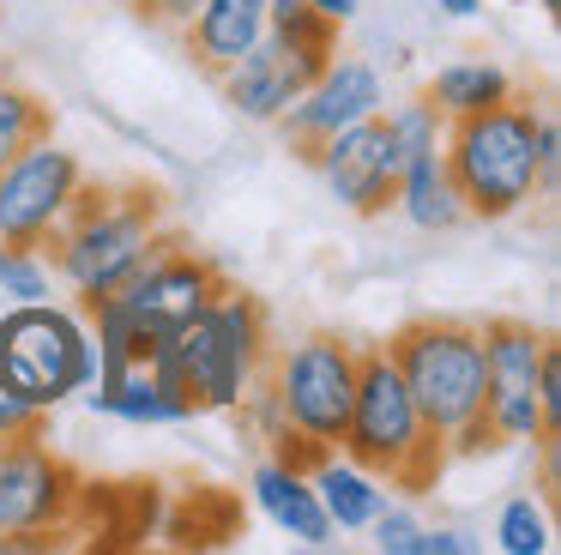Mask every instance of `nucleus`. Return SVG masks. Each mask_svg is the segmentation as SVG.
Segmentation results:
<instances>
[{"mask_svg":"<svg viewBox=\"0 0 561 555\" xmlns=\"http://www.w3.org/2000/svg\"><path fill=\"white\" fill-rule=\"evenodd\" d=\"M440 157H447V175L465 200V217L501 224V217H519L525 205L556 181L561 133L537 103L507 97V103H495V109L447 121Z\"/></svg>","mask_w":561,"mask_h":555,"instance_id":"1","label":"nucleus"},{"mask_svg":"<svg viewBox=\"0 0 561 555\" xmlns=\"http://www.w3.org/2000/svg\"><path fill=\"white\" fill-rule=\"evenodd\" d=\"M170 229V205L146 181H79L67 217L55 224L49 265L79 302L115 296L127 278L146 265V253L158 248V236Z\"/></svg>","mask_w":561,"mask_h":555,"instance_id":"2","label":"nucleus"},{"mask_svg":"<svg viewBox=\"0 0 561 555\" xmlns=\"http://www.w3.org/2000/svg\"><path fill=\"white\" fill-rule=\"evenodd\" d=\"M339 453L411 495L435 489V477L447 471V441L423 422L416 398L404 393L399 369L380 344H363V369H356V398H351V422L339 434Z\"/></svg>","mask_w":561,"mask_h":555,"instance_id":"3","label":"nucleus"},{"mask_svg":"<svg viewBox=\"0 0 561 555\" xmlns=\"http://www.w3.org/2000/svg\"><path fill=\"white\" fill-rule=\"evenodd\" d=\"M399 369L404 393L440 441H459L483 417V326L453 314H416L380 344Z\"/></svg>","mask_w":561,"mask_h":555,"instance_id":"4","label":"nucleus"},{"mask_svg":"<svg viewBox=\"0 0 561 555\" xmlns=\"http://www.w3.org/2000/svg\"><path fill=\"white\" fill-rule=\"evenodd\" d=\"M182 381L194 410H236L242 393L266 374L272 362V314L254 290L224 284L194 320L175 332Z\"/></svg>","mask_w":561,"mask_h":555,"instance_id":"5","label":"nucleus"},{"mask_svg":"<svg viewBox=\"0 0 561 555\" xmlns=\"http://www.w3.org/2000/svg\"><path fill=\"white\" fill-rule=\"evenodd\" d=\"M98 381V344L73 308L55 302H13L0 314V386L49 417L73 393Z\"/></svg>","mask_w":561,"mask_h":555,"instance_id":"6","label":"nucleus"},{"mask_svg":"<svg viewBox=\"0 0 561 555\" xmlns=\"http://www.w3.org/2000/svg\"><path fill=\"white\" fill-rule=\"evenodd\" d=\"M356 369H363V344L356 338L308 332L290 350H272L266 381L278 393L290 429H302L320 446H339L344 422H351V398H356Z\"/></svg>","mask_w":561,"mask_h":555,"instance_id":"7","label":"nucleus"},{"mask_svg":"<svg viewBox=\"0 0 561 555\" xmlns=\"http://www.w3.org/2000/svg\"><path fill=\"white\" fill-rule=\"evenodd\" d=\"M224 284H230V278H224V265L211 260V253L187 248L175 229H163L158 248L146 253V265H139L115 296H122L127 320L139 326V338H146V350H151L158 338L182 332V326L194 320V314L206 308Z\"/></svg>","mask_w":561,"mask_h":555,"instance_id":"8","label":"nucleus"},{"mask_svg":"<svg viewBox=\"0 0 561 555\" xmlns=\"http://www.w3.org/2000/svg\"><path fill=\"white\" fill-rule=\"evenodd\" d=\"M543 350H549V332L531 320L483 326V417L501 446H549L543 410H537Z\"/></svg>","mask_w":561,"mask_h":555,"instance_id":"9","label":"nucleus"},{"mask_svg":"<svg viewBox=\"0 0 561 555\" xmlns=\"http://www.w3.org/2000/svg\"><path fill=\"white\" fill-rule=\"evenodd\" d=\"M302 163L327 181V193L344 212L387 217L392 193H399L404 157H399V139H392V127H387V109H380V115H363V121H351V127H339L332 139H320Z\"/></svg>","mask_w":561,"mask_h":555,"instance_id":"10","label":"nucleus"},{"mask_svg":"<svg viewBox=\"0 0 561 555\" xmlns=\"http://www.w3.org/2000/svg\"><path fill=\"white\" fill-rule=\"evenodd\" d=\"M79 471L43 434H0V537L73 525Z\"/></svg>","mask_w":561,"mask_h":555,"instance_id":"11","label":"nucleus"},{"mask_svg":"<svg viewBox=\"0 0 561 555\" xmlns=\"http://www.w3.org/2000/svg\"><path fill=\"white\" fill-rule=\"evenodd\" d=\"M79 181H85V163L79 151L55 139H37L0 169V241H25V248H43L55 236V224L67 217Z\"/></svg>","mask_w":561,"mask_h":555,"instance_id":"12","label":"nucleus"},{"mask_svg":"<svg viewBox=\"0 0 561 555\" xmlns=\"http://www.w3.org/2000/svg\"><path fill=\"white\" fill-rule=\"evenodd\" d=\"M380 109H387V79H380L375 60L332 55L327 67H320V79L308 84L272 127L290 139L296 157H308L320 139H332L339 127H351V121H363V115H380Z\"/></svg>","mask_w":561,"mask_h":555,"instance_id":"13","label":"nucleus"},{"mask_svg":"<svg viewBox=\"0 0 561 555\" xmlns=\"http://www.w3.org/2000/svg\"><path fill=\"white\" fill-rule=\"evenodd\" d=\"M320 67H327L320 55L284 48L278 36L266 31L242 60H230V67L218 72V91H224V103H230L242 121H260V127H272V121H278L284 109H290L296 97H302L308 84L320 79Z\"/></svg>","mask_w":561,"mask_h":555,"instance_id":"14","label":"nucleus"},{"mask_svg":"<svg viewBox=\"0 0 561 555\" xmlns=\"http://www.w3.org/2000/svg\"><path fill=\"white\" fill-rule=\"evenodd\" d=\"M266 7L272 0H199L182 24V48L206 79H218L230 60H242L248 48L266 36Z\"/></svg>","mask_w":561,"mask_h":555,"instance_id":"15","label":"nucleus"},{"mask_svg":"<svg viewBox=\"0 0 561 555\" xmlns=\"http://www.w3.org/2000/svg\"><path fill=\"white\" fill-rule=\"evenodd\" d=\"M248 495H254V507L284 531V537L308 543V550H327V543L339 537L332 519H327V507H320V495H314V483H308V471H290V465H278V458H260L254 477H248Z\"/></svg>","mask_w":561,"mask_h":555,"instance_id":"16","label":"nucleus"},{"mask_svg":"<svg viewBox=\"0 0 561 555\" xmlns=\"http://www.w3.org/2000/svg\"><path fill=\"white\" fill-rule=\"evenodd\" d=\"M392 212H404V224L423 229V236H447V229H459L465 224V200H459V188H453V175H447V157L440 151L404 157Z\"/></svg>","mask_w":561,"mask_h":555,"instance_id":"17","label":"nucleus"},{"mask_svg":"<svg viewBox=\"0 0 561 555\" xmlns=\"http://www.w3.org/2000/svg\"><path fill=\"white\" fill-rule=\"evenodd\" d=\"M308 483H314L332 531H368V519L387 507V483H380L375 471H363L356 458H344L339 446H327V453L308 465Z\"/></svg>","mask_w":561,"mask_h":555,"instance_id":"18","label":"nucleus"},{"mask_svg":"<svg viewBox=\"0 0 561 555\" xmlns=\"http://www.w3.org/2000/svg\"><path fill=\"white\" fill-rule=\"evenodd\" d=\"M73 513H110L98 519V543H146L158 525V483H79Z\"/></svg>","mask_w":561,"mask_h":555,"instance_id":"19","label":"nucleus"},{"mask_svg":"<svg viewBox=\"0 0 561 555\" xmlns=\"http://www.w3.org/2000/svg\"><path fill=\"white\" fill-rule=\"evenodd\" d=\"M423 97L447 121H459V115H477V109L507 103V97H519V91H513L507 67H495V60H483V55H459V60H447V67H435V79H428Z\"/></svg>","mask_w":561,"mask_h":555,"instance_id":"20","label":"nucleus"},{"mask_svg":"<svg viewBox=\"0 0 561 555\" xmlns=\"http://www.w3.org/2000/svg\"><path fill=\"white\" fill-rule=\"evenodd\" d=\"M85 405L98 410V417H115V422H134V429H170V422H187L199 417L187 398H175L170 386H158L146 369L122 374V381L110 386V393H85Z\"/></svg>","mask_w":561,"mask_h":555,"instance_id":"21","label":"nucleus"},{"mask_svg":"<svg viewBox=\"0 0 561 555\" xmlns=\"http://www.w3.org/2000/svg\"><path fill=\"white\" fill-rule=\"evenodd\" d=\"M236 495L230 489H194L187 501H175V513L163 519V531H170L175 550H211V543H230L236 537Z\"/></svg>","mask_w":561,"mask_h":555,"instance_id":"22","label":"nucleus"},{"mask_svg":"<svg viewBox=\"0 0 561 555\" xmlns=\"http://www.w3.org/2000/svg\"><path fill=\"white\" fill-rule=\"evenodd\" d=\"M49 133H55L49 103H43L37 91H25V84H7V79H0V169L13 163L25 145L49 139Z\"/></svg>","mask_w":561,"mask_h":555,"instance_id":"23","label":"nucleus"},{"mask_svg":"<svg viewBox=\"0 0 561 555\" xmlns=\"http://www.w3.org/2000/svg\"><path fill=\"white\" fill-rule=\"evenodd\" d=\"M266 31L278 36L284 48H302V55L332 60V55H339V31H344V24H332L327 12H314L308 0H272V7H266Z\"/></svg>","mask_w":561,"mask_h":555,"instance_id":"24","label":"nucleus"},{"mask_svg":"<svg viewBox=\"0 0 561 555\" xmlns=\"http://www.w3.org/2000/svg\"><path fill=\"white\" fill-rule=\"evenodd\" d=\"M495 550L501 555H549L556 550V525H549V507L537 495H513L495 513Z\"/></svg>","mask_w":561,"mask_h":555,"instance_id":"25","label":"nucleus"},{"mask_svg":"<svg viewBox=\"0 0 561 555\" xmlns=\"http://www.w3.org/2000/svg\"><path fill=\"white\" fill-rule=\"evenodd\" d=\"M55 290V265L43 248H25V241H0V296L13 302H49Z\"/></svg>","mask_w":561,"mask_h":555,"instance_id":"26","label":"nucleus"},{"mask_svg":"<svg viewBox=\"0 0 561 555\" xmlns=\"http://www.w3.org/2000/svg\"><path fill=\"white\" fill-rule=\"evenodd\" d=\"M387 127H392V139H399V157L440 151V139H447V115H440L428 97H411V103L387 109Z\"/></svg>","mask_w":561,"mask_h":555,"instance_id":"27","label":"nucleus"},{"mask_svg":"<svg viewBox=\"0 0 561 555\" xmlns=\"http://www.w3.org/2000/svg\"><path fill=\"white\" fill-rule=\"evenodd\" d=\"M368 531H375L380 555H416V543H423V519H416L411 507H392V501L368 519Z\"/></svg>","mask_w":561,"mask_h":555,"instance_id":"28","label":"nucleus"},{"mask_svg":"<svg viewBox=\"0 0 561 555\" xmlns=\"http://www.w3.org/2000/svg\"><path fill=\"white\" fill-rule=\"evenodd\" d=\"M537 410H543L549 441H561V350H556V338H549V350H543V374H537Z\"/></svg>","mask_w":561,"mask_h":555,"instance_id":"29","label":"nucleus"},{"mask_svg":"<svg viewBox=\"0 0 561 555\" xmlns=\"http://www.w3.org/2000/svg\"><path fill=\"white\" fill-rule=\"evenodd\" d=\"M43 410L25 405V398L13 393V386H0V434H43Z\"/></svg>","mask_w":561,"mask_h":555,"instance_id":"30","label":"nucleus"},{"mask_svg":"<svg viewBox=\"0 0 561 555\" xmlns=\"http://www.w3.org/2000/svg\"><path fill=\"white\" fill-rule=\"evenodd\" d=\"M127 7H134L146 24H163V31H182V24H187V12H194L199 0H127Z\"/></svg>","mask_w":561,"mask_h":555,"instance_id":"31","label":"nucleus"},{"mask_svg":"<svg viewBox=\"0 0 561 555\" xmlns=\"http://www.w3.org/2000/svg\"><path fill=\"white\" fill-rule=\"evenodd\" d=\"M471 550L477 543L453 525H423V543H416V555H471Z\"/></svg>","mask_w":561,"mask_h":555,"instance_id":"32","label":"nucleus"},{"mask_svg":"<svg viewBox=\"0 0 561 555\" xmlns=\"http://www.w3.org/2000/svg\"><path fill=\"white\" fill-rule=\"evenodd\" d=\"M308 7H314V12H327L332 24H351L356 12H363V0H308Z\"/></svg>","mask_w":561,"mask_h":555,"instance_id":"33","label":"nucleus"},{"mask_svg":"<svg viewBox=\"0 0 561 555\" xmlns=\"http://www.w3.org/2000/svg\"><path fill=\"white\" fill-rule=\"evenodd\" d=\"M440 12H447V19H477V7H483V0H435Z\"/></svg>","mask_w":561,"mask_h":555,"instance_id":"34","label":"nucleus"},{"mask_svg":"<svg viewBox=\"0 0 561 555\" xmlns=\"http://www.w3.org/2000/svg\"><path fill=\"white\" fill-rule=\"evenodd\" d=\"M537 7H543V12H549V19H561V0H537Z\"/></svg>","mask_w":561,"mask_h":555,"instance_id":"35","label":"nucleus"},{"mask_svg":"<svg viewBox=\"0 0 561 555\" xmlns=\"http://www.w3.org/2000/svg\"><path fill=\"white\" fill-rule=\"evenodd\" d=\"M513 7H525V0H513Z\"/></svg>","mask_w":561,"mask_h":555,"instance_id":"36","label":"nucleus"}]
</instances>
